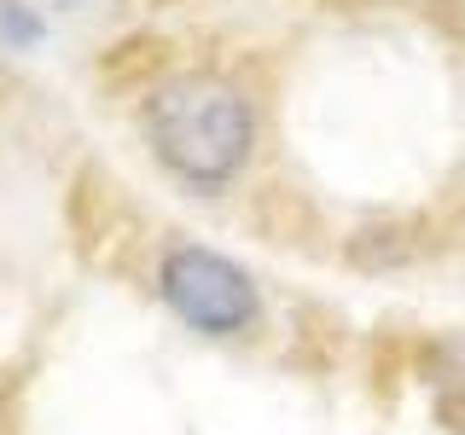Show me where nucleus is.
Returning a JSON list of instances; mask_svg holds the SVG:
<instances>
[{
  "label": "nucleus",
  "instance_id": "obj_6",
  "mask_svg": "<svg viewBox=\"0 0 465 435\" xmlns=\"http://www.w3.org/2000/svg\"><path fill=\"white\" fill-rule=\"evenodd\" d=\"M58 6H82V0H58Z\"/></svg>",
  "mask_w": 465,
  "mask_h": 435
},
{
  "label": "nucleus",
  "instance_id": "obj_3",
  "mask_svg": "<svg viewBox=\"0 0 465 435\" xmlns=\"http://www.w3.org/2000/svg\"><path fill=\"white\" fill-rule=\"evenodd\" d=\"M47 41V18L29 0H0V47L6 53H35Z\"/></svg>",
  "mask_w": 465,
  "mask_h": 435
},
{
  "label": "nucleus",
  "instance_id": "obj_2",
  "mask_svg": "<svg viewBox=\"0 0 465 435\" xmlns=\"http://www.w3.org/2000/svg\"><path fill=\"white\" fill-rule=\"evenodd\" d=\"M157 302L198 337H244L262 325V285L244 261H232L215 244L174 238L157 256Z\"/></svg>",
  "mask_w": 465,
  "mask_h": 435
},
{
  "label": "nucleus",
  "instance_id": "obj_5",
  "mask_svg": "<svg viewBox=\"0 0 465 435\" xmlns=\"http://www.w3.org/2000/svg\"><path fill=\"white\" fill-rule=\"evenodd\" d=\"M0 424H6V383H0Z\"/></svg>",
  "mask_w": 465,
  "mask_h": 435
},
{
  "label": "nucleus",
  "instance_id": "obj_1",
  "mask_svg": "<svg viewBox=\"0 0 465 435\" xmlns=\"http://www.w3.org/2000/svg\"><path fill=\"white\" fill-rule=\"evenodd\" d=\"M140 134L163 174L193 192H222L256 157L262 116L227 70H169L140 99Z\"/></svg>",
  "mask_w": 465,
  "mask_h": 435
},
{
  "label": "nucleus",
  "instance_id": "obj_4",
  "mask_svg": "<svg viewBox=\"0 0 465 435\" xmlns=\"http://www.w3.org/2000/svg\"><path fill=\"white\" fill-rule=\"evenodd\" d=\"M430 383L442 389L448 406H465V331H454V337H442L430 348Z\"/></svg>",
  "mask_w": 465,
  "mask_h": 435
}]
</instances>
